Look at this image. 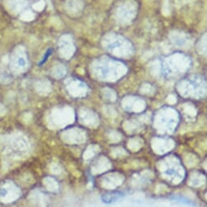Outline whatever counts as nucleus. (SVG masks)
<instances>
[{"label": "nucleus", "mask_w": 207, "mask_h": 207, "mask_svg": "<svg viewBox=\"0 0 207 207\" xmlns=\"http://www.w3.org/2000/svg\"><path fill=\"white\" fill-rule=\"evenodd\" d=\"M124 197V193H121V192H115V193H111L104 194L102 196L101 199L105 203H112L114 201H116L121 198V197Z\"/></svg>", "instance_id": "f257e3e1"}, {"label": "nucleus", "mask_w": 207, "mask_h": 207, "mask_svg": "<svg viewBox=\"0 0 207 207\" xmlns=\"http://www.w3.org/2000/svg\"><path fill=\"white\" fill-rule=\"evenodd\" d=\"M51 52H52V50H51V49H49V50H48V51H46V55H45V56H44V58H43L42 61H41V63H39V65H41V64H43V63H45L46 61L47 60V59H48V58H49V56H50V55H51Z\"/></svg>", "instance_id": "f03ea898"}]
</instances>
